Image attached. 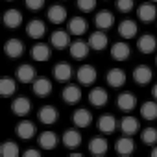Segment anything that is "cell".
<instances>
[{"label":"cell","instance_id":"6da1fadb","mask_svg":"<svg viewBox=\"0 0 157 157\" xmlns=\"http://www.w3.org/2000/svg\"><path fill=\"white\" fill-rule=\"evenodd\" d=\"M76 78H78V82H80L82 85H93L96 82V78H98V72L93 65H82L80 68H78L76 72Z\"/></svg>","mask_w":157,"mask_h":157},{"label":"cell","instance_id":"7a4b0ae2","mask_svg":"<svg viewBox=\"0 0 157 157\" xmlns=\"http://www.w3.org/2000/svg\"><path fill=\"white\" fill-rule=\"evenodd\" d=\"M117 107L120 109V111H124V113H128V111H133L135 107H137V96L133 94V93H122V94H118V98H117Z\"/></svg>","mask_w":157,"mask_h":157},{"label":"cell","instance_id":"3957f363","mask_svg":"<svg viewBox=\"0 0 157 157\" xmlns=\"http://www.w3.org/2000/svg\"><path fill=\"white\" fill-rule=\"evenodd\" d=\"M50 43H52V46L57 48V50H63V48L70 46V32L56 30V32L50 35Z\"/></svg>","mask_w":157,"mask_h":157},{"label":"cell","instance_id":"277c9868","mask_svg":"<svg viewBox=\"0 0 157 157\" xmlns=\"http://www.w3.org/2000/svg\"><path fill=\"white\" fill-rule=\"evenodd\" d=\"M11 111H13V115H17V117H26V115H30V111H32V102H30L26 96H19V98H15V100L11 102Z\"/></svg>","mask_w":157,"mask_h":157},{"label":"cell","instance_id":"5b68a950","mask_svg":"<svg viewBox=\"0 0 157 157\" xmlns=\"http://www.w3.org/2000/svg\"><path fill=\"white\" fill-rule=\"evenodd\" d=\"M137 15H139V19H140L142 22H151V21H155V17H157V8H155L153 2H144V4L139 6Z\"/></svg>","mask_w":157,"mask_h":157},{"label":"cell","instance_id":"8992f818","mask_svg":"<svg viewBox=\"0 0 157 157\" xmlns=\"http://www.w3.org/2000/svg\"><path fill=\"white\" fill-rule=\"evenodd\" d=\"M137 48L142 54H151L157 50V39L151 33H144V35H140V39H137Z\"/></svg>","mask_w":157,"mask_h":157},{"label":"cell","instance_id":"52a82bcc","mask_svg":"<svg viewBox=\"0 0 157 157\" xmlns=\"http://www.w3.org/2000/svg\"><path fill=\"white\" fill-rule=\"evenodd\" d=\"M151 78H153V74L148 65H139L133 70V80L137 82V85H148L151 82Z\"/></svg>","mask_w":157,"mask_h":157},{"label":"cell","instance_id":"ba28073f","mask_svg":"<svg viewBox=\"0 0 157 157\" xmlns=\"http://www.w3.org/2000/svg\"><path fill=\"white\" fill-rule=\"evenodd\" d=\"M107 43H109V39H107V35H105L102 30L93 32V33L89 35V46H91L93 50H96V52H102L104 48H107Z\"/></svg>","mask_w":157,"mask_h":157},{"label":"cell","instance_id":"9c48e42d","mask_svg":"<svg viewBox=\"0 0 157 157\" xmlns=\"http://www.w3.org/2000/svg\"><path fill=\"white\" fill-rule=\"evenodd\" d=\"M37 117H39V120H41L44 126H52V124L57 122V109H56L54 105H43V107L39 109Z\"/></svg>","mask_w":157,"mask_h":157},{"label":"cell","instance_id":"30bf717a","mask_svg":"<svg viewBox=\"0 0 157 157\" xmlns=\"http://www.w3.org/2000/svg\"><path fill=\"white\" fill-rule=\"evenodd\" d=\"M26 33H28V37H32V39H41V37L46 33V24H44L43 21H39V19H33V21L28 22Z\"/></svg>","mask_w":157,"mask_h":157},{"label":"cell","instance_id":"8fae6325","mask_svg":"<svg viewBox=\"0 0 157 157\" xmlns=\"http://www.w3.org/2000/svg\"><path fill=\"white\" fill-rule=\"evenodd\" d=\"M137 32H139L137 22L131 21V19H126V21H122V22L118 24V35H120L122 39H133V37L137 35Z\"/></svg>","mask_w":157,"mask_h":157},{"label":"cell","instance_id":"7c38bea8","mask_svg":"<svg viewBox=\"0 0 157 157\" xmlns=\"http://www.w3.org/2000/svg\"><path fill=\"white\" fill-rule=\"evenodd\" d=\"M129 54H131L129 44L124 43V41H118V43H115V44L111 46V57H113L115 61H126V59L129 57Z\"/></svg>","mask_w":157,"mask_h":157},{"label":"cell","instance_id":"4fadbf2b","mask_svg":"<svg viewBox=\"0 0 157 157\" xmlns=\"http://www.w3.org/2000/svg\"><path fill=\"white\" fill-rule=\"evenodd\" d=\"M89 43H83V41H74V43H70V46H68V52H70V56L74 57V59H85L87 56H89Z\"/></svg>","mask_w":157,"mask_h":157},{"label":"cell","instance_id":"5bb4252c","mask_svg":"<svg viewBox=\"0 0 157 157\" xmlns=\"http://www.w3.org/2000/svg\"><path fill=\"white\" fill-rule=\"evenodd\" d=\"M105 80H107V83L111 87H122L126 83V80H128V76H126V72L122 68H111L107 72V76H105Z\"/></svg>","mask_w":157,"mask_h":157},{"label":"cell","instance_id":"9a60e30c","mask_svg":"<svg viewBox=\"0 0 157 157\" xmlns=\"http://www.w3.org/2000/svg\"><path fill=\"white\" fill-rule=\"evenodd\" d=\"M4 52L8 54V57L19 59V57L24 54V44H22V41H19V39H10V41L6 43V46H4Z\"/></svg>","mask_w":157,"mask_h":157},{"label":"cell","instance_id":"2e32d148","mask_svg":"<svg viewBox=\"0 0 157 157\" xmlns=\"http://www.w3.org/2000/svg\"><path fill=\"white\" fill-rule=\"evenodd\" d=\"M35 78H37L35 76V68L30 63H24V65H21L17 68V80L19 82H22V83H33Z\"/></svg>","mask_w":157,"mask_h":157},{"label":"cell","instance_id":"e0dca14e","mask_svg":"<svg viewBox=\"0 0 157 157\" xmlns=\"http://www.w3.org/2000/svg\"><path fill=\"white\" fill-rule=\"evenodd\" d=\"M63 100H65V104H70V105H74V104H78L82 100V89L78 87V85H67L65 89H63Z\"/></svg>","mask_w":157,"mask_h":157},{"label":"cell","instance_id":"ac0fdd59","mask_svg":"<svg viewBox=\"0 0 157 157\" xmlns=\"http://www.w3.org/2000/svg\"><path fill=\"white\" fill-rule=\"evenodd\" d=\"M32 87H33V93L37 96H48L52 93V82L48 78H35Z\"/></svg>","mask_w":157,"mask_h":157},{"label":"cell","instance_id":"d6986e66","mask_svg":"<svg viewBox=\"0 0 157 157\" xmlns=\"http://www.w3.org/2000/svg\"><path fill=\"white\" fill-rule=\"evenodd\" d=\"M93 122V115L87 111V109H78V111H74V115H72V124L76 126V128H87L89 124Z\"/></svg>","mask_w":157,"mask_h":157},{"label":"cell","instance_id":"ffe728a7","mask_svg":"<svg viewBox=\"0 0 157 157\" xmlns=\"http://www.w3.org/2000/svg\"><path fill=\"white\" fill-rule=\"evenodd\" d=\"M50 56H52V54H50V46L44 44V43H37V44L32 48V57H33V61H37V63L48 61Z\"/></svg>","mask_w":157,"mask_h":157},{"label":"cell","instance_id":"44dd1931","mask_svg":"<svg viewBox=\"0 0 157 157\" xmlns=\"http://www.w3.org/2000/svg\"><path fill=\"white\" fill-rule=\"evenodd\" d=\"M48 21L54 22V24H63L67 21V10L63 6H59V4L50 6V10H48Z\"/></svg>","mask_w":157,"mask_h":157},{"label":"cell","instance_id":"7402d4cb","mask_svg":"<svg viewBox=\"0 0 157 157\" xmlns=\"http://www.w3.org/2000/svg\"><path fill=\"white\" fill-rule=\"evenodd\" d=\"M22 21H24V17H22V13L19 10H8L4 13V24L8 28H11V30L13 28H19L22 24Z\"/></svg>","mask_w":157,"mask_h":157},{"label":"cell","instance_id":"603a6c76","mask_svg":"<svg viewBox=\"0 0 157 157\" xmlns=\"http://www.w3.org/2000/svg\"><path fill=\"white\" fill-rule=\"evenodd\" d=\"M94 24H96L98 30H109L115 24V15L109 13V11H100L94 17Z\"/></svg>","mask_w":157,"mask_h":157},{"label":"cell","instance_id":"cb8c5ba5","mask_svg":"<svg viewBox=\"0 0 157 157\" xmlns=\"http://www.w3.org/2000/svg\"><path fill=\"white\" fill-rule=\"evenodd\" d=\"M107 91H104L102 87H94L91 93H89V102L94 105V107H104L107 104Z\"/></svg>","mask_w":157,"mask_h":157},{"label":"cell","instance_id":"d4e9b609","mask_svg":"<svg viewBox=\"0 0 157 157\" xmlns=\"http://www.w3.org/2000/svg\"><path fill=\"white\" fill-rule=\"evenodd\" d=\"M54 78L57 82H68L70 78H72V67L68 63H57L54 67Z\"/></svg>","mask_w":157,"mask_h":157},{"label":"cell","instance_id":"484cf974","mask_svg":"<svg viewBox=\"0 0 157 157\" xmlns=\"http://www.w3.org/2000/svg\"><path fill=\"white\" fill-rule=\"evenodd\" d=\"M139 128H140L139 120L133 118L131 115H128V117H124V118L120 120V129H122L124 135H135V133L139 131Z\"/></svg>","mask_w":157,"mask_h":157},{"label":"cell","instance_id":"4316f807","mask_svg":"<svg viewBox=\"0 0 157 157\" xmlns=\"http://www.w3.org/2000/svg\"><path fill=\"white\" fill-rule=\"evenodd\" d=\"M17 135L24 140H30L35 135V124L30 122V120H21L17 124Z\"/></svg>","mask_w":157,"mask_h":157},{"label":"cell","instance_id":"83f0119b","mask_svg":"<svg viewBox=\"0 0 157 157\" xmlns=\"http://www.w3.org/2000/svg\"><path fill=\"white\" fill-rule=\"evenodd\" d=\"M115 150L120 155H129V153L135 151V142H133V139H129V135H126V137H122V139L117 140Z\"/></svg>","mask_w":157,"mask_h":157},{"label":"cell","instance_id":"f1b7e54d","mask_svg":"<svg viewBox=\"0 0 157 157\" xmlns=\"http://www.w3.org/2000/svg\"><path fill=\"white\" fill-rule=\"evenodd\" d=\"M68 32L72 35H83L87 32V21L83 17H72L68 21Z\"/></svg>","mask_w":157,"mask_h":157},{"label":"cell","instance_id":"f546056e","mask_svg":"<svg viewBox=\"0 0 157 157\" xmlns=\"http://www.w3.org/2000/svg\"><path fill=\"white\" fill-rule=\"evenodd\" d=\"M63 144H65L67 148H70V150L78 148V146L82 144V133H80V131H76V129H68V131H65V133H63Z\"/></svg>","mask_w":157,"mask_h":157},{"label":"cell","instance_id":"4dcf8cb0","mask_svg":"<svg viewBox=\"0 0 157 157\" xmlns=\"http://www.w3.org/2000/svg\"><path fill=\"white\" fill-rule=\"evenodd\" d=\"M37 142H39V146H41L43 150H54L56 144H57V135H56L54 131H43V133L39 135Z\"/></svg>","mask_w":157,"mask_h":157},{"label":"cell","instance_id":"1f68e13d","mask_svg":"<svg viewBox=\"0 0 157 157\" xmlns=\"http://www.w3.org/2000/svg\"><path fill=\"white\" fill-rule=\"evenodd\" d=\"M115 128H117V118L113 115H104V117L98 118V129L102 133H107L109 135V133L115 131Z\"/></svg>","mask_w":157,"mask_h":157},{"label":"cell","instance_id":"d6a6232c","mask_svg":"<svg viewBox=\"0 0 157 157\" xmlns=\"http://www.w3.org/2000/svg\"><path fill=\"white\" fill-rule=\"evenodd\" d=\"M89 151L93 155H104L107 151V140L104 137H94L89 142Z\"/></svg>","mask_w":157,"mask_h":157},{"label":"cell","instance_id":"836d02e7","mask_svg":"<svg viewBox=\"0 0 157 157\" xmlns=\"http://www.w3.org/2000/svg\"><path fill=\"white\" fill-rule=\"evenodd\" d=\"M140 117L144 120H155L157 118V102H151V100L144 102L140 105Z\"/></svg>","mask_w":157,"mask_h":157},{"label":"cell","instance_id":"e575fe53","mask_svg":"<svg viewBox=\"0 0 157 157\" xmlns=\"http://www.w3.org/2000/svg\"><path fill=\"white\" fill-rule=\"evenodd\" d=\"M15 91H17L15 80H13V78L4 76L2 80H0V94H2V96H11V94H15Z\"/></svg>","mask_w":157,"mask_h":157},{"label":"cell","instance_id":"d590c367","mask_svg":"<svg viewBox=\"0 0 157 157\" xmlns=\"http://www.w3.org/2000/svg\"><path fill=\"white\" fill-rule=\"evenodd\" d=\"M0 153L4 157H19L21 150H19V144L13 142V140H6L2 146H0Z\"/></svg>","mask_w":157,"mask_h":157},{"label":"cell","instance_id":"8d00e7d4","mask_svg":"<svg viewBox=\"0 0 157 157\" xmlns=\"http://www.w3.org/2000/svg\"><path fill=\"white\" fill-rule=\"evenodd\" d=\"M140 140H142L146 146H155V144H157V129H155V128H146V129L140 133Z\"/></svg>","mask_w":157,"mask_h":157},{"label":"cell","instance_id":"74e56055","mask_svg":"<svg viewBox=\"0 0 157 157\" xmlns=\"http://www.w3.org/2000/svg\"><path fill=\"white\" fill-rule=\"evenodd\" d=\"M115 6L120 13H129L133 11V0H117Z\"/></svg>","mask_w":157,"mask_h":157},{"label":"cell","instance_id":"f35d334b","mask_svg":"<svg viewBox=\"0 0 157 157\" xmlns=\"http://www.w3.org/2000/svg\"><path fill=\"white\" fill-rule=\"evenodd\" d=\"M78 8L83 13H91L93 10H96V0H78Z\"/></svg>","mask_w":157,"mask_h":157},{"label":"cell","instance_id":"ab89813d","mask_svg":"<svg viewBox=\"0 0 157 157\" xmlns=\"http://www.w3.org/2000/svg\"><path fill=\"white\" fill-rule=\"evenodd\" d=\"M24 4L30 11H39L44 6V0H24Z\"/></svg>","mask_w":157,"mask_h":157},{"label":"cell","instance_id":"60d3db41","mask_svg":"<svg viewBox=\"0 0 157 157\" xmlns=\"http://www.w3.org/2000/svg\"><path fill=\"white\" fill-rule=\"evenodd\" d=\"M22 155H24V157H39L41 151H39V150H26Z\"/></svg>","mask_w":157,"mask_h":157},{"label":"cell","instance_id":"b9f144b4","mask_svg":"<svg viewBox=\"0 0 157 157\" xmlns=\"http://www.w3.org/2000/svg\"><path fill=\"white\" fill-rule=\"evenodd\" d=\"M151 96L157 100V83H155V85H153V89H151Z\"/></svg>","mask_w":157,"mask_h":157},{"label":"cell","instance_id":"7bdbcfd3","mask_svg":"<svg viewBox=\"0 0 157 157\" xmlns=\"http://www.w3.org/2000/svg\"><path fill=\"white\" fill-rule=\"evenodd\" d=\"M151 155H153V157H157V146H155V148L151 150Z\"/></svg>","mask_w":157,"mask_h":157},{"label":"cell","instance_id":"ee69618b","mask_svg":"<svg viewBox=\"0 0 157 157\" xmlns=\"http://www.w3.org/2000/svg\"><path fill=\"white\" fill-rule=\"evenodd\" d=\"M151 2H157V0H151Z\"/></svg>","mask_w":157,"mask_h":157}]
</instances>
